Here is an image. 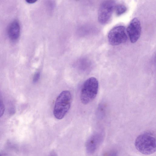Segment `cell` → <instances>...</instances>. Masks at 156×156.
<instances>
[{
	"label": "cell",
	"mask_w": 156,
	"mask_h": 156,
	"mask_svg": "<svg viewBox=\"0 0 156 156\" xmlns=\"http://www.w3.org/2000/svg\"><path fill=\"white\" fill-rule=\"evenodd\" d=\"M135 145L136 149L142 154H152L155 152L156 149L155 136L151 132L144 133L137 137Z\"/></svg>",
	"instance_id": "cell-1"
},
{
	"label": "cell",
	"mask_w": 156,
	"mask_h": 156,
	"mask_svg": "<svg viewBox=\"0 0 156 156\" xmlns=\"http://www.w3.org/2000/svg\"><path fill=\"white\" fill-rule=\"evenodd\" d=\"M70 92L65 90L62 91L57 97L55 103L53 114L58 119H63L69 110L71 102Z\"/></svg>",
	"instance_id": "cell-2"
},
{
	"label": "cell",
	"mask_w": 156,
	"mask_h": 156,
	"mask_svg": "<svg viewBox=\"0 0 156 156\" xmlns=\"http://www.w3.org/2000/svg\"><path fill=\"white\" fill-rule=\"evenodd\" d=\"M98 88V82L96 78L92 77L86 80L83 84L81 91V102L87 104L92 101L97 94Z\"/></svg>",
	"instance_id": "cell-3"
},
{
	"label": "cell",
	"mask_w": 156,
	"mask_h": 156,
	"mask_svg": "<svg viewBox=\"0 0 156 156\" xmlns=\"http://www.w3.org/2000/svg\"><path fill=\"white\" fill-rule=\"evenodd\" d=\"M115 5V1L111 0L105 1L101 4L98 14V20L101 24H105L109 22Z\"/></svg>",
	"instance_id": "cell-4"
},
{
	"label": "cell",
	"mask_w": 156,
	"mask_h": 156,
	"mask_svg": "<svg viewBox=\"0 0 156 156\" xmlns=\"http://www.w3.org/2000/svg\"><path fill=\"white\" fill-rule=\"evenodd\" d=\"M108 38L109 44L112 45H117L126 42L127 36L125 27L118 25L113 27L109 32Z\"/></svg>",
	"instance_id": "cell-5"
},
{
	"label": "cell",
	"mask_w": 156,
	"mask_h": 156,
	"mask_svg": "<svg viewBox=\"0 0 156 156\" xmlns=\"http://www.w3.org/2000/svg\"><path fill=\"white\" fill-rule=\"evenodd\" d=\"M130 42L134 43L139 39L141 34V26L140 20L136 18L130 22L126 30Z\"/></svg>",
	"instance_id": "cell-6"
},
{
	"label": "cell",
	"mask_w": 156,
	"mask_h": 156,
	"mask_svg": "<svg viewBox=\"0 0 156 156\" xmlns=\"http://www.w3.org/2000/svg\"><path fill=\"white\" fill-rule=\"evenodd\" d=\"M104 139L103 133H96L91 135L87 140L86 145L87 151L89 154L94 153Z\"/></svg>",
	"instance_id": "cell-7"
},
{
	"label": "cell",
	"mask_w": 156,
	"mask_h": 156,
	"mask_svg": "<svg viewBox=\"0 0 156 156\" xmlns=\"http://www.w3.org/2000/svg\"><path fill=\"white\" fill-rule=\"evenodd\" d=\"M20 33V26L19 22L14 20L9 24L8 29V34L9 38L15 41L19 38Z\"/></svg>",
	"instance_id": "cell-8"
},
{
	"label": "cell",
	"mask_w": 156,
	"mask_h": 156,
	"mask_svg": "<svg viewBox=\"0 0 156 156\" xmlns=\"http://www.w3.org/2000/svg\"><path fill=\"white\" fill-rule=\"evenodd\" d=\"M114 10L117 16H120L126 12L127 8L125 5L122 4L115 5Z\"/></svg>",
	"instance_id": "cell-9"
},
{
	"label": "cell",
	"mask_w": 156,
	"mask_h": 156,
	"mask_svg": "<svg viewBox=\"0 0 156 156\" xmlns=\"http://www.w3.org/2000/svg\"><path fill=\"white\" fill-rule=\"evenodd\" d=\"M5 110V107L2 97L0 94V117L3 115Z\"/></svg>",
	"instance_id": "cell-10"
},
{
	"label": "cell",
	"mask_w": 156,
	"mask_h": 156,
	"mask_svg": "<svg viewBox=\"0 0 156 156\" xmlns=\"http://www.w3.org/2000/svg\"><path fill=\"white\" fill-rule=\"evenodd\" d=\"M103 156H118V153L115 150H111L105 153Z\"/></svg>",
	"instance_id": "cell-11"
},
{
	"label": "cell",
	"mask_w": 156,
	"mask_h": 156,
	"mask_svg": "<svg viewBox=\"0 0 156 156\" xmlns=\"http://www.w3.org/2000/svg\"><path fill=\"white\" fill-rule=\"evenodd\" d=\"M40 77V73L39 72H36L34 75L33 78L34 83L37 82L39 80Z\"/></svg>",
	"instance_id": "cell-12"
},
{
	"label": "cell",
	"mask_w": 156,
	"mask_h": 156,
	"mask_svg": "<svg viewBox=\"0 0 156 156\" xmlns=\"http://www.w3.org/2000/svg\"><path fill=\"white\" fill-rule=\"evenodd\" d=\"M37 0H27L26 2L30 4H32L35 2Z\"/></svg>",
	"instance_id": "cell-13"
},
{
	"label": "cell",
	"mask_w": 156,
	"mask_h": 156,
	"mask_svg": "<svg viewBox=\"0 0 156 156\" xmlns=\"http://www.w3.org/2000/svg\"></svg>",
	"instance_id": "cell-14"
}]
</instances>
